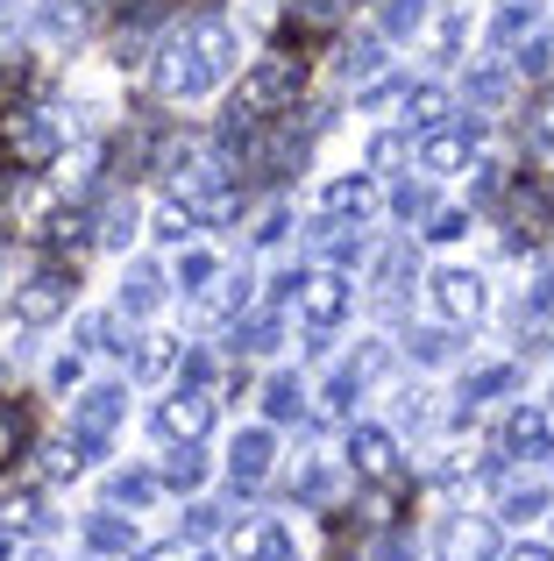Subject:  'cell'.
Wrapping results in <instances>:
<instances>
[{
	"label": "cell",
	"instance_id": "681fc988",
	"mask_svg": "<svg viewBox=\"0 0 554 561\" xmlns=\"http://www.w3.org/2000/svg\"><path fill=\"white\" fill-rule=\"evenodd\" d=\"M142 561H193V554H185V540H171V548H150Z\"/></svg>",
	"mask_w": 554,
	"mask_h": 561
},
{
	"label": "cell",
	"instance_id": "816d5d0a",
	"mask_svg": "<svg viewBox=\"0 0 554 561\" xmlns=\"http://www.w3.org/2000/svg\"><path fill=\"white\" fill-rule=\"evenodd\" d=\"M0 277H8V249H0Z\"/></svg>",
	"mask_w": 554,
	"mask_h": 561
},
{
	"label": "cell",
	"instance_id": "7dc6e473",
	"mask_svg": "<svg viewBox=\"0 0 554 561\" xmlns=\"http://www.w3.org/2000/svg\"><path fill=\"white\" fill-rule=\"evenodd\" d=\"M185 526H193V534H213V526H221V512H213V505H193V512H185Z\"/></svg>",
	"mask_w": 554,
	"mask_h": 561
},
{
	"label": "cell",
	"instance_id": "9a60e30c",
	"mask_svg": "<svg viewBox=\"0 0 554 561\" xmlns=\"http://www.w3.org/2000/svg\"><path fill=\"white\" fill-rule=\"evenodd\" d=\"M505 455H547V412L541 405H519L505 420Z\"/></svg>",
	"mask_w": 554,
	"mask_h": 561
},
{
	"label": "cell",
	"instance_id": "ac0fdd59",
	"mask_svg": "<svg viewBox=\"0 0 554 561\" xmlns=\"http://www.w3.org/2000/svg\"><path fill=\"white\" fill-rule=\"evenodd\" d=\"M157 299H164V271H157V263H136V271L122 277V313H150Z\"/></svg>",
	"mask_w": 554,
	"mask_h": 561
},
{
	"label": "cell",
	"instance_id": "603a6c76",
	"mask_svg": "<svg viewBox=\"0 0 554 561\" xmlns=\"http://www.w3.org/2000/svg\"><path fill=\"white\" fill-rule=\"evenodd\" d=\"M164 483L171 491H199V483H207V455L193 448V440H185L178 455H171V469H164Z\"/></svg>",
	"mask_w": 554,
	"mask_h": 561
},
{
	"label": "cell",
	"instance_id": "5bb4252c",
	"mask_svg": "<svg viewBox=\"0 0 554 561\" xmlns=\"http://www.w3.org/2000/svg\"><path fill=\"white\" fill-rule=\"evenodd\" d=\"M228 554H235V561H291V540H285L277 519H250L235 540H228Z\"/></svg>",
	"mask_w": 554,
	"mask_h": 561
},
{
	"label": "cell",
	"instance_id": "e0dca14e",
	"mask_svg": "<svg viewBox=\"0 0 554 561\" xmlns=\"http://www.w3.org/2000/svg\"><path fill=\"white\" fill-rule=\"evenodd\" d=\"M405 285H413V242H399L384 263H377V306H399Z\"/></svg>",
	"mask_w": 554,
	"mask_h": 561
},
{
	"label": "cell",
	"instance_id": "6da1fadb",
	"mask_svg": "<svg viewBox=\"0 0 554 561\" xmlns=\"http://www.w3.org/2000/svg\"><path fill=\"white\" fill-rule=\"evenodd\" d=\"M299 93H305V57L270 50L264 65H250V79H242V93H235V107H228V122H235V136H242V128H256V122H270V114H285Z\"/></svg>",
	"mask_w": 554,
	"mask_h": 561
},
{
	"label": "cell",
	"instance_id": "ab89813d",
	"mask_svg": "<svg viewBox=\"0 0 554 561\" xmlns=\"http://www.w3.org/2000/svg\"><path fill=\"white\" fill-rule=\"evenodd\" d=\"M242 342H250V348H270V342H277V320H250V328L235 334V348H242Z\"/></svg>",
	"mask_w": 554,
	"mask_h": 561
},
{
	"label": "cell",
	"instance_id": "4316f807",
	"mask_svg": "<svg viewBox=\"0 0 554 561\" xmlns=\"http://www.w3.org/2000/svg\"><path fill=\"white\" fill-rule=\"evenodd\" d=\"M291 14H299V28H342L348 0H291Z\"/></svg>",
	"mask_w": 554,
	"mask_h": 561
},
{
	"label": "cell",
	"instance_id": "f907efd6",
	"mask_svg": "<svg viewBox=\"0 0 554 561\" xmlns=\"http://www.w3.org/2000/svg\"><path fill=\"white\" fill-rule=\"evenodd\" d=\"M505 561H554V548H512Z\"/></svg>",
	"mask_w": 554,
	"mask_h": 561
},
{
	"label": "cell",
	"instance_id": "ba28073f",
	"mask_svg": "<svg viewBox=\"0 0 554 561\" xmlns=\"http://www.w3.org/2000/svg\"><path fill=\"white\" fill-rule=\"evenodd\" d=\"M157 93L164 100H193V93H207V71H199V57L185 50V36H171L164 43V57H157Z\"/></svg>",
	"mask_w": 554,
	"mask_h": 561
},
{
	"label": "cell",
	"instance_id": "f6af8a7d",
	"mask_svg": "<svg viewBox=\"0 0 554 561\" xmlns=\"http://www.w3.org/2000/svg\"><path fill=\"white\" fill-rule=\"evenodd\" d=\"M207 277H213V256H185L178 263V285H207Z\"/></svg>",
	"mask_w": 554,
	"mask_h": 561
},
{
	"label": "cell",
	"instance_id": "b9f144b4",
	"mask_svg": "<svg viewBox=\"0 0 554 561\" xmlns=\"http://www.w3.org/2000/svg\"><path fill=\"white\" fill-rule=\"evenodd\" d=\"M377 71V43H356V50H348V79H370Z\"/></svg>",
	"mask_w": 554,
	"mask_h": 561
},
{
	"label": "cell",
	"instance_id": "7402d4cb",
	"mask_svg": "<svg viewBox=\"0 0 554 561\" xmlns=\"http://www.w3.org/2000/svg\"><path fill=\"white\" fill-rule=\"evenodd\" d=\"M320 206H327L334 220H342V214L362 220V214H370V179H334L327 192H320Z\"/></svg>",
	"mask_w": 554,
	"mask_h": 561
},
{
	"label": "cell",
	"instance_id": "d6a6232c",
	"mask_svg": "<svg viewBox=\"0 0 554 561\" xmlns=\"http://www.w3.org/2000/svg\"><path fill=\"white\" fill-rule=\"evenodd\" d=\"M527 136H533V142H547V150H554V93H541V100L527 107Z\"/></svg>",
	"mask_w": 554,
	"mask_h": 561
},
{
	"label": "cell",
	"instance_id": "7a4b0ae2",
	"mask_svg": "<svg viewBox=\"0 0 554 561\" xmlns=\"http://www.w3.org/2000/svg\"><path fill=\"white\" fill-rule=\"evenodd\" d=\"M178 36H185V50L199 57V71H207V85H221L228 71H235V28H228L221 14H193V22H185Z\"/></svg>",
	"mask_w": 554,
	"mask_h": 561
},
{
	"label": "cell",
	"instance_id": "ee69618b",
	"mask_svg": "<svg viewBox=\"0 0 554 561\" xmlns=\"http://www.w3.org/2000/svg\"><path fill=\"white\" fill-rule=\"evenodd\" d=\"M427 206H434V199H427V185H399V214H405V220L427 214Z\"/></svg>",
	"mask_w": 554,
	"mask_h": 561
},
{
	"label": "cell",
	"instance_id": "2e32d148",
	"mask_svg": "<svg viewBox=\"0 0 554 561\" xmlns=\"http://www.w3.org/2000/svg\"><path fill=\"white\" fill-rule=\"evenodd\" d=\"M270 455H277V440L264 434V426H250V434L235 440V483H264V469H270Z\"/></svg>",
	"mask_w": 554,
	"mask_h": 561
},
{
	"label": "cell",
	"instance_id": "7bdbcfd3",
	"mask_svg": "<svg viewBox=\"0 0 554 561\" xmlns=\"http://www.w3.org/2000/svg\"><path fill=\"white\" fill-rule=\"evenodd\" d=\"M43 469H50V477H71V469H79V440H65V448H50V462H43Z\"/></svg>",
	"mask_w": 554,
	"mask_h": 561
},
{
	"label": "cell",
	"instance_id": "484cf974",
	"mask_svg": "<svg viewBox=\"0 0 554 561\" xmlns=\"http://www.w3.org/2000/svg\"><path fill=\"white\" fill-rule=\"evenodd\" d=\"M427 22V0H384V36H419Z\"/></svg>",
	"mask_w": 554,
	"mask_h": 561
},
{
	"label": "cell",
	"instance_id": "d6986e66",
	"mask_svg": "<svg viewBox=\"0 0 554 561\" xmlns=\"http://www.w3.org/2000/svg\"><path fill=\"white\" fill-rule=\"evenodd\" d=\"M448 114H455V100H448L441 85H413V93H405V122L413 128H448Z\"/></svg>",
	"mask_w": 554,
	"mask_h": 561
},
{
	"label": "cell",
	"instance_id": "7c38bea8",
	"mask_svg": "<svg viewBox=\"0 0 554 561\" xmlns=\"http://www.w3.org/2000/svg\"><path fill=\"white\" fill-rule=\"evenodd\" d=\"M348 462H356V477H391L399 469V440L384 426H356L348 434Z\"/></svg>",
	"mask_w": 554,
	"mask_h": 561
},
{
	"label": "cell",
	"instance_id": "4dcf8cb0",
	"mask_svg": "<svg viewBox=\"0 0 554 561\" xmlns=\"http://www.w3.org/2000/svg\"><path fill=\"white\" fill-rule=\"evenodd\" d=\"M171 363H178V342H142V356H136V377H171Z\"/></svg>",
	"mask_w": 554,
	"mask_h": 561
},
{
	"label": "cell",
	"instance_id": "44dd1931",
	"mask_svg": "<svg viewBox=\"0 0 554 561\" xmlns=\"http://www.w3.org/2000/svg\"><path fill=\"white\" fill-rule=\"evenodd\" d=\"M498 512H505V519H541V512H547V483L512 477V483L498 491Z\"/></svg>",
	"mask_w": 554,
	"mask_h": 561
},
{
	"label": "cell",
	"instance_id": "836d02e7",
	"mask_svg": "<svg viewBox=\"0 0 554 561\" xmlns=\"http://www.w3.org/2000/svg\"><path fill=\"white\" fill-rule=\"evenodd\" d=\"M547 313H554V277H541V285H533V299L519 306V328H541Z\"/></svg>",
	"mask_w": 554,
	"mask_h": 561
},
{
	"label": "cell",
	"instance_id": "8fae6325",
	"mask_svg": "<svg viewBox=\"0 0 554 561\" xmlns=\"http://www.w3.org/2000/svg\"><path fill=\"white\" fill-rule=\"evenodd\" d=\"M157 426H164L171 440H199V434L213 426V398H207V391H178L164 412H157Z\"/></svg>",
	"mask_w": 554,
	"mask_h": 561
},
{
	"label": "cell",
	"instance_id": "4fadbf2b",
	"mask_svg": "<svg viewBox=\"0 0 554 561\" xmlns=\"http://www.w3.org/2000/svg\"><path fill=\"white\" fill-rule=\"evenodd\" d=\"M114 420H122V391H114V383L85 391L79 398V448H100V440L114 434Z\"/></svg>",
	"mask_w": 554,
	"mask_h": 561
},
{
	"label": "cell",
	"instance_id": "74e56055",
	"mask_svg": "<svg viewBox=\"0 0 554 561\" xmlns=\"http://www.w3.org/2000/svg\"><path fill=\"white\" fill-rule=\"evenodd\" d=\"M490 391H512V370H484L470 391H462V405H476V398H490Z\"/></svg>",
	"mask_w": 554,
	"mask_h": 561
},
{
	"label": "cell",
	"instance_id": "9c48e42d",
	"mask_svg": "<svg viewBox=\"0 0 554 561\" xmlns=\"http://www.w3.org/2000/svg\"><path fill=\"white\" fill-rule=\"evenodd\" d=\"M434 306H441L448 320H484V277L476 271H434Z\"/></svg>",
	"mask_w": 554,
	"mask_h": 561
},
{
	"label": "cell",
	"instance_id": "52a82bcc",
	"mask_svg": "<svg viewBox=\"0 0 554 561\" xmlns=\"http://www.w3.org/2000/svg\"><path fill=\"white\" fill-rule=\"evenodd\" d=\"M178 206H185V220H193V228H228V220L242 214V185H228V179H207V185L178 192Z\"/></svg>",
	"mask_w": 554,
	"mask_h": 561
},
{
	"label": "cell",
	"instance_id": "1f68e13d",
	"mask_svg": "<svg viewBox=\"0 0 554 561\" xmlns=\"http://www.w3.org/2000/svg\"><path fill=\"white\" fill-rule=\"evenodd\" d=\"M264 405H270V420H299V383H291V377H270Z\"/></svg>",
	"mask_w": 554,
	"mask_h": 561
},
{
	"label": "cell",
	"instance_id": "8992f818",
	"mask_svg": "<svg viewBox=\"0 0 554 561\" xmlns=\"http://www.w3.org/2000/svg\"><path fill=\"white\" fill-rule=\"evenodd\" d=\"M0 142H8V157L28 164V171L57 157V128L43 122V114H8V122H0Z\"/></svg>",
	"mask_w": 554,
	"mask_h": 561
},
{
	"label": "cell",
	"instance_id": "30bf717a",
	"mask_svg": "<svg viewBox=\"0 0 554 561\" xmlns=\"http://www.w3.org/2000/svg\"><path fill=\"white\" fill-rule=\"evenodd\" d=\"M490 554H498L490 519H448L441 526V561H490Z\"/></svg>",
	"mask_w": 554,
	"mask_h": 561
},
{
	"label": "cell",
	"instance_id": "d4e9b609",
	"mask_svg": "<svg viewBox=\"0 0 554 561\" xmlns=\"http://www.w3.org/2000/svg\"><path fill=\"white\" fill-rule=\"evenodd\" d=\"M505 93H512V71H505V65H476V71H470V100H484V107H498Z\"/></svg>",
	"mask_w": 554,
	"mask_h": 561
},
{
	"label": "cell",
	"instance_id": "cb8c5ba5",
	"mask_svg": "<svg viewBox=\"0 0 554 561\" xmlns=\"http://www.w3.org/2000/svg\"><path fill=\"white\" fill-rule=\"evenodd\" d=\"M85 540H93L100 554H128V548H136V526H122V519H107V512H100V519L85 526Z\"/></svg>",
	"mask_w": 554,
	"mask_h": 561
},
{
	"label": "cell",
	"instance_id": "f1b7e54d",
	"mask_svg": "<svg viewBox=\"0 0 554 561\" xmlns=\"http://www.w3.org/2000/svg\"><path fill=\"white\" fill-rule=\"evenodd\" d=\"M405 348H413L419 363H448V356H455V334H448V328H419Z\"/></svg>",
	"mask_w": 554,
	"mask_h": 561
},
{
	"label": "cell",
	"instance_id": "e575fe53",
	"mask_svg": "<svg viewBox=\"0 0 554 561\" xmlns=\"http://www.w3.org/2000/svg\"><path fill=\"white\" fill-rule=\"evenodd\" d=\"M14 448H22V412H14L8 398H0V469L14 462Z\"/></svg>",
	"mask_w": 554,
	"mask_h": 561
},
{
	"label": "cell",
	"instance_id": "3957f363",
	"mask_svg": "<svg viewBox=\"0 0 554 561\" xmlns=\"http://www.w3.org/2000/svg\"><path fill=\"white\" fill-rule=\"evenodd\" d=\"M71 313V277L65 271H36L22 291H14V328H50V320Z\"/></svg>",
	"mask_w": 554,
	"mask_h": 561
},
{
	"label": "cell",
	"instance_id": "f546056e",
	"mask_svg": "<svg viewBox=\"0 0 554 561\" xmlns=\"http://www.w3.org/2000/svg\"><path fill=\"white\" fill-rule=\"evenodd\" d=\"M0 526H8V534H28V526H43V505L28 491H14L8 505H0Z\"/></svg>",
	"mask_w": 554,
	"mask_h": 561
},
{
	"label": "cell",
	"instance_id": "c3c4849f",
	"mask_svg": "<svg viewBox=\"0 0 554 561\" xmlns=\"http://www.w3.org/2000/svg\"><path fill=\"white\" fill-rule=\"evenodd\" d=\"M14 28H22V0H0V43H8Z\"/></svg>",
	"mask_w": 554,
	"mask_h": 561
},
{
	"label": "cell",
	"instance_id": "f35d334b",
	"mask_svg": "<svg viewBox=\"0 0 554 561\" xmlns=\"http://www.w3.org/2000/svg\"><path fill=\"white\" fill-rule=\"evenodd\" d=\"M399 157H405V136H377L370 142V171H391Z\"/></svg>",
	"mask_w": 554,
	"mask_h": 561
},
{
	"label": "cell",
	"instance_id": "bcb514c9",
	"mask_svg": "<svg viewBox=\"0 0 554 561\" xmlns=\"http://www.w3.org/2000/svg\"><path fill=\"white\" fill-rule=\"evenodd\" d=\"M547 57H554L547 43H527V50H519V71H533V79H541V71H547Z\"/></svg>",
	"mask_w": 554,
	"mask_h": 561
},
{
	"label": "cell",
	"instance_id": "8d00e7d4",
	"mask_svg": "<svg viewBox=\"0 0 554 561\" xmlns=\"http://www.w3.org/2000/svg\"><path fill=\"white\" fill-rule=\"evenodd\" d=\"M527 22H533V0H512V8L498 14V43H512V36H519Z\"/></svg>",
	"mask_w": 554,
	"mask_h": 561
},
{
	"label": "cell",
	"instance_id": "d590c367",
	"mask_svg": "<svg viewBox=\"0 0 554 561\" xmlns=\"http://www.w3.org/2000/svg\"><path fill=\"white\" fill-rule=\"evenodd\" d=\"M114 497H122V505H150V497H157V477H114Z\"/></svg>",
	"mask_w": 554,
	"mask_h": 561
},
{
	"label": "cell",
	"instance_id": "83f0119b",
	"mask_svg": "<svg viewBox=\"0 0 554 561\" xmlns=\"http://www.w3.org/2000/svg\"><path fill=\"white\" fill-rule=\"evenodd\" d=\"M128 234H136V199H114L107 214H100V242H114V249H122Z\"/></svg>",
	"mask_w": 554,
	"mask_h": 561
},
{
	"label": "cell",
	"instance_id": "60d3db41",
	"mask_svg": "<svg viewBox=\"0 0 554 561\" xmlns=\"http://www.w3.org/2000/svg\"><path fill=\"white\" fill-rule=\"evenodd\" d=\"M462 228H470V220H462V214H455V206H448V214H434V234H427V242H455V234H462Z\"/></svg>",
	"mask_w": 554,
	"mask_h": 561
},
{
	"label": "cell",
	"instance_id": "277c9868",
	"mask_svg": "<svg viewBox=\"0 0 554 561\" xmlns=\"http://www.w3.org/2000/svg\"><path fill=\"white\" fill-rule=\"evenodd\" d=\"M476 142H484V122H455V128H427V142H419V164L434 171V179H448V171H462L476 157Z\"/></svg>",
	"mask_w": 554,
	"mask_h": 561
},
{
	"label": "cell",
	"instance_id": "5b68a950",
	"mask_svg": "<svg viewBox=\"0 0 554 561\" xmlns=\"http://www.w3.org/2000/svg\"><path fill=\"white\" fill-rule=\"evenodd\" d=\"M299 313H305V328H313V334H327L334 320L348 313V277H342V271H313V277H299Z\"/></svg>",
	"mask_w": 554,
	"mask_h": 561
},
{
	"label": "cell",
	"instance_id": "ffe728a7",
	"mask_svg": "<svg viewBox=\"0 0 554 561\" xmlns=\"http://www.w3.org/2000/svg\"><path fill=\"white\" fill-rule=\"evenodd\" d=\"M462 22H470L462 8H448V14H434V22H419V36H427V57H434V65H448V57H455Z\"/></svg>",
	"mask_w": 554,
	"mask_h": 561
}]
</instances>
